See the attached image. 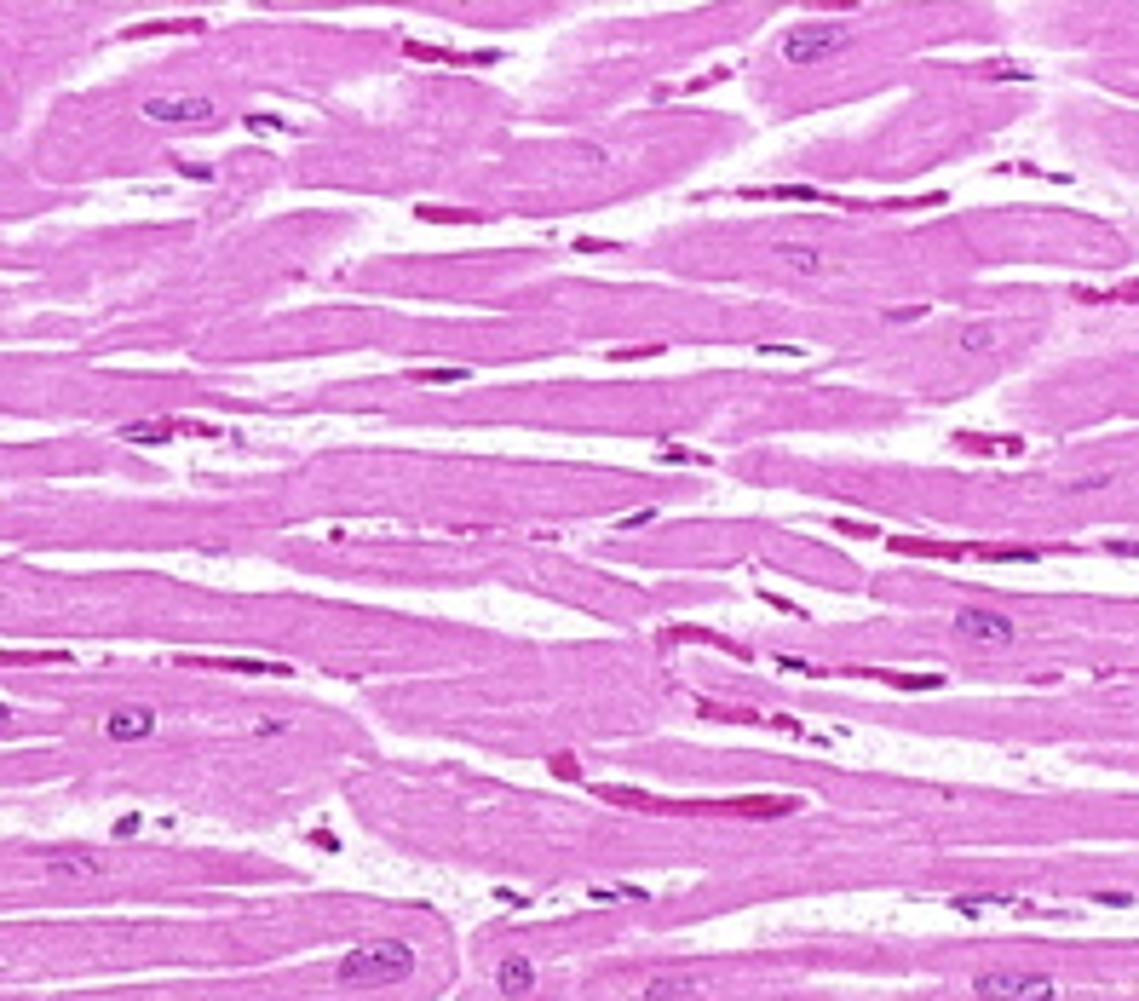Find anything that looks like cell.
Wrapping results in <instances>:
<instances>
[{
	"label": "cell",
	"mask_w": 1139,
	"mask_h": 1001,
	"mask_svg": "<svg viewBox=\"0 0 1139 1001\" xmlns=\"http://www.w3.org/2000/svg\"><path fill=\"white\" fill-rule=\"evenodd\" d=\"M409 973H415V950L403 938H374V944H357V950L340 955V984H351V990H380V984H397Z\"/></svg>",
	"instance_id": "cell-1"
},
{
	"label": "cell",
	"mask_w": 1139,
	"mask_h": 1001,
	"mask_svg": "<svg viewBox=\"0 0 1139 1001\" xmlns=\"http://www.w3.org/2000/svg\"><path fill=\"white\" fill-rule=\"evenodd\" d=\"M973 996L978 1001H1053V978L1047 973H1013V967H996V973H978L973 978Z\"/></svg>",
	"instance_id": "cell-2"
},
{
	"label": "cell",
	"mask_w": 1139,
	"mask_h": 1001,
	"mask_svg": "<svg viewBox=\"0 0 1139 1001\" xmlns=\"http://www.w3.org/2000/svg\"><path fill=\"white\" fill-rule=\"evenodd\" d=\"M846 47V24L840 18H817V24H800L783 35V58L789 64H823V58H835V52Z\"/></svg>",
	"instance_id": "cell-3"
},
{
	"label": "cell",
	"mask_w": 1139,
	"mask_h": 1001,
	"mask_svg": "<svg viewBox=\"0 0 1139 1001\" xmlns=\"http://www.w3.org/2000/svg\"><path fill=\"white\" fill-rule=\"evenodd\" d=\"M219 116V104L208 93H162L144 98V121H162V127H202V121Z\"/></svg>",
	"instance_id": "cell-4"
},
{
	"label": "cell",
	"mask_w": 1139,
	"mask_h": 1001,
	"mask_svg": "<svg viewBox=\"0 0 1139 1001\" xmlns=\"http://www.w3.org/2000/svg\"><path fill=\"white\" fill-rule=\"evenodd\" d=\"M714 990L708 973H685V967H662V973H645L639 984V1001H702Z\"/></svg>",
	"instance_id": "cell-5"
},
{
	"label": "cell",
	"mask_w": 1139,
	"mask_h": 1001,
	"mask_svg": "<svg viewBox=\"0 0 1139 1001\" xmlns=\"http://www.w3.org/2000/svg\"><path fill=\"white\" fill-rule=\"evenodd\" d=\"M955 633L961 639H973V645H1013L1019 639V628H1013V616H1001V610H955Z\"/></svg>",
	"instance_id": "cell-6"
},
{
	"label": "cell",
	"mask_w": 1139,
	"mask_h": 1001,
	"mask_svg": "<svg viewBox=\"0 0 1139 1001\" xmlns=\"http://www.w3.org/2000/svg\"><path fill=\"white\" fill-rule=\"evenodd\" d=\"M47 875L52 881H98V875H104V858H98L93 846H58V852H47Z\"/></svg>",
	"instance_id": "cell-7"
},
{
	"label": "cell",
	"mask_w": 1139,
	"mask_h": 1001,
	"mask_svg": "<svg viewBox=\"0 0 1139 1001\" xmlns=\"http://www.w3.org/2000/svg\"><path fill=\"white\" fill-rule=\"evenodd\" d=\"M150 731H156L150 708H110L104 714V737H116V743H144Z\"/></svg>",
	"instance_id": "cell-8"
},
{
	"label": "cell",
	"mask_w": 1139,
	"mask_h": 1001,
	"mask_svg": "<svg viewBox=\"0 0 1139 1001\" xmlns=\"http://www.w3.org/2000/svg\"><path fill=\"white\" fill-rule=\"evenodd\" d=\"M495 990H501L507 1001L530 996V990H535V961H530V955H507V961H501V973H495Z\"/></svg>",
	"instance_id": "cell-9"
},
{
	"label": "cell",
	"mask_w": 1139,
	"mask_h": 1001,
	"mask_svg": "<svg viewBox=\"0 0 1139 1001\" xmlns=\"http://www.w3.org/2000/svg\"><path fill=\"white\" fill-rule=\"evenodd\" d=\"M771 259H783L794 277H823V254H817V248H806V242H777V248H771Z\"/></svg>",
	"instance_id": "cell-10"
},
{
	"label": "cell",
	"mask_w": 1139,
	"mask_h": 1001,
	"mask_svg": "<svg viewBox=\"0 0 1139 1001\" xmlns=\"http://www.w3.org/2000/svg\"><path fill=\"white\" fill-rule=\"evenodd\" d=\"M996 340H1001L996 323H967L955 334V351H961V357H984V351H996Z\"/></svg>",
	"instance_id": "cell-11"
},
{
	"label": "cell",
	"mask_w": 1139,
	"mask_h": 1001,
	"mask_svg": "<svg viewBox=\"0 0 1139 1001\" xmlns=\"http://www.w3.org/2000/svg\"><path fill=\"white\" fill-rule=\"evenodd\" d=\"M121 438L127 443H162V438H173V426H167V420H133V426H121Z\"/></svg>",
	"instance_id": "cell-12"
},
{
	"label": "cell",
	"mask_w": 1139,
	"mask_h": 1001,
	"mask_svg": "<svg viewBox=\"0 0 1139 1001\" xmlns=\"http://www.w3.org/2000/svg\"><path fill=\"white\" fill-rule=\"evenodd\" d=\"M254 731H259V737H277V731H288V725H282L277 714H265V720H254Z\"/></svg>",
	"instance_id": "cell-13"
},
{
	"label": "cell",
	"mask_w": 1139,
	"mask_h": 1001,
	"mask_svg": "<svg viewBox=\"0 0 1139 1001\" xmlns=\"http://www.w3.org/2000/svg\"><path fill=\"white\" fill-rule=\"evenodd\" d=\"M6 725H12V708H0V731H6Z\"/></svg>",
	"instance_id": "cell-14"
}]
</instances>
